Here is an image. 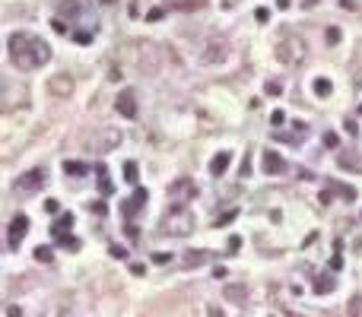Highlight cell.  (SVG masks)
<instances>
[{
    "label": "cell",
    "instance_id": "cell-12",
    "mask_svg": "<svg viewBox=\"0 0 362 317\" xmlns=\"http://www.w3.org/2000/svg\"><path fill=\"white\" fill-rule=\"evenodd\" d=\"M207 260H210V251H184L181 267H184V269H197V267H204Z\"/></svg>",
    "mask_w": 362,
    "mask_h": 317
},
{
    "label": "cell",
    "instance_id": "cell-25",
    "mask_svg": "<svg viewBox=\"0 0 362 317\" xmlns=\"http://www.w3.org/2000/svg\"><path fill=\"white\" fill-rule=\"evenodd\" d=\"M124 178L127 184H137V162H124Z\"/></svg>",
    "mask_w": 362,
    "mask_h": 317
},
{
    "label": "cell",
    "instance_id": "cell-23",
    "mask_svg": "<svg viewBox=\"0 0 362 317\" xmlns=\"http://www.w3.org/2000/svg\"><path fill=\"white\" fill-rule=\"evenodd\" d=\"M51 257H54V247H35V260H42V264H51Z\"/></svg>",
    "mask_w": 362,
    "mask_h": 317
},
{
    "label": "cell",
    "instance_id": "cell-17",
    "mask_svg": "<svg viewBox=\"0 0 362 317\" xmlns=\"http://www.w3.org/2000/svg\"><path fill=\"white\" fill-rule=\"evenodd\" d=\"M340 168H346V171H362V156H353V152H340Z\"/></svg>",
    "mask_w": 362,
    "mask_h": 317
},
{
    "label": "cell",
    "instance_id": "cell-16",
    "mask_svg": "<svg viewBox=\"0 0 362 317\" xmlns=\"http://www.w3.org/2000/svg\"><path fill=\"white\" fill-rule=\"evenodd\" d=\"M334 289H337V279H334L331 273H321L318 279H314V292L318 295H327V292H334Z\"/></svg>",
    "mask_w": 362,
    "mask_h": 317
},
{
    "label": "cell",
    "instance_id": "cell-18",
    "mask_svg": "<svg viewBox=\"0 0 362 317\" xmlns=\"http://www.w3.org/2000/svg\"><path fill=\"white\" fill-rule=\"evenodd\" d=\"M226 168H229V152H216V156H213V162H210V174H223Z\"/></svg>",
    "mask_w": 362,
    "mask_h": 317
},
{
    "label": "cell",
    "instance_id": "cell-14",
    "mask_svg": "<svg viewBox=\"0 0 362 317\" xmlns=\"http://www.w3.org/2000/svg\"><path fill=\"white\" fill-rule=\"evenodd\" d=\"M70 225H73V216H70V213H64V216H60V219L54 222V225H51V235H54L57 241H64V238H67V232H70Z\"/></svg>",
    "mask_w": 362,
    "mask_h": 317
},
{
    "label": "cell",
    "instance_id": "cell-9",
    "mask_svg": "<svg viewBox=\"0 0 362 317\" xmlns=\"http://www.w3.org/2000/svg\"><path fill=\"white\" fill-rule=\"evenodd\" d=\"M260 168H264L267 174H283L286 171V162L280 152H273V149H264V156H260Z\"/></svg>",
    "mask_w": 362,
    "mask_h": 317
},
{
    "label": "cell",
    "instance_id": "cell-28",
    "mask_svg": "<svg viewBox=\"0 0 362 317\" xmlns=\"http://www.w3.org/2000/svg\"><path fill=\"white\" fill-rule=\"evenodd\" d=\"M60 244H64L67 251H79V241H77V238H70V235H67V238L60 241Z\"/></svg>",
    "mask_w": 362,
    "mask_h": 317
},
{
    "label": "cell",
    "instance_id": "cell-30",
    "mask_svg": "<svg viewBox=\"0 0 362 317\" xmlns=\"http://www.w3.org/2000/svg\"><path fill=\"white\" fill-rule=\"evenodd\" d=\"M327 42L337 45V42H340V29H327Z\"/></svg>",
    "mask_w": 362,
    "mask_h": 317
},
{
    "label": "cell",
    "instance_id": "cell-33",
    "mask_svg": "<svg viewBox=\"0 0 362 317\" xmlns=\"http://www.w3.org/2000/svg\"><path fill=\"white\" fill-rule=\"evenodd\" d=\"M238 247H241V238H238V235H232V238H229V251H238Z\"/></svg>",
    "mask_w": 362,
    "mask_h": 317
},
{
    "label": "cell",
    "instance_id": "cell-36",
    "mask_svg": "<svg viewBox=\"0 0 362 317\" xmlns=\"http://www.w3.org/2000/svg\"><path fill=\"white\" fill-rule=\"evenodd\" d=\"M343 10H359V0H343Z\"/></svg>",
    "mask_w": 362,
    "mask_h": 317
},
{
    "label": "cell",
    "instance_id": "cell-37",
    "mask_svg": "<svg viewBox=\"0 0 362 317\" xmlns=\"http://www.w3.org/2000/svg\"><path fill=\"white\" fill-rule=\"evenodd\" d=\"M353 83H356V89H362V67L356 70V76H353Z\"/></svg>",
    "mask_w": 362,
    "mask_h": 317
},
{
    "label": "cell",
    "instance_id": "cell-34",
    "mask_svg": "<svg viewBox=\"0 0 362 317\" xmlns=\"http://www.w3.org/2000/svg\"><path fill=\"white\" fill-rule=\"evenodd\" d=\"M124 232H127V238H130V241H137V235H140V232H137V225H127Z\"/></svg>",
    "mask_w": 362,
    "mask_h": 317
},
{
    "label": "cell",
    "instance_id": "cell-27",
    "mask_svg": "<svg viewBox=\"0 0 362 317\" xmlns=\"http://www.w3.org/2000/svg\"><path fill=\"white\" fill-rule=\"evenodd\" d=\"M264 89H267V96H280V92H283V83H277V79H270V83H267Z\"/></svg>",
    "mask_w": 362,
    "mask_h": 317
},
{
    "label": "cell",
    "instance_id": "cell-31",
    "mask_svg": "<svg viewBox=\"0 0 362 317\" xmlns=\"http://www.w3.org/2000/svg\"><path fill=\"white\" fill-rule=\"evenodd\" d=\"M270 121H273L277 127H283V124H286V114H283V111H273V118H270Z\"/></svg>",
    "mask_w": 362,
    "mask_h": 317
},
{
    "label": "cell",
    "instance_id": "cell-13",
    "mask_svg": "<svg viewBox=\"0 0 362 317\" xmlns=\"http://www.w3.org/2000/svg\"><path fill=\"white\" fill-rule=\"evenodd\" d=\"M102 133L105 137H99V152H108V149H115V146L121 143V133L115 130V127H102Z\"/></svg>",
    "mask_w": 362,
    "mask_h": 317
},
{
    "label": "cell",
    "instance_id": "cell-20",
    "mask_svg": "<svg viewBox=\"0 0 362 317\" xmlns=\"http://www.w3.org/2000/svg\"><path fill=\"white\" fill-rule=\"evenodd\" d=\"M99 191H102L105 197L115 191V187H111V181H108V171H105V165H99Z\"/></svg>",
    "mask_w": 362,
    "mask_h": 317
},
{
    "label": "cell",
    "instance_id": "cell-26",
    "mask_svg": "<svg viewBox=\"0 0 362 317\" xmlns=\"http://www.w3.org/2000/svg\"><path fill=\"white\" fill-rule=\"evenodd\" d=\"M178 10H200V6H204V0H178Z\"/></svg>",
    "mask_w": 362,
    "mask_h": 317
},
{
    "label": "cell",
    "instance_id": "cell-5",
    "mask_svg": "<svg viewBox=\"0 0 362 317\" xmlns=\"http://www.w3.org/2000/svg\"><path fill=\"white\" fill-rule=\"evenodd\" d=\"M26 232H29V216L26 213H16L10 222V232H6V244H10V251H16L19 244H23Z\"/></svg>",
    "mask_w": 362,
    "mask_h": 317
},
{
    "label": "cell",
    "instance_id": "cell-40",
    "mask_svg": "<svg viewBox=\"0 0 362 317\" xmlns=\"http://www.w3.org/2000/svg\"><path fill=\"white\" fill-rule=\"evenodd\" d=\"M99 3H105V6H111V3H118V0H99Z\"/></svg>",
    "mask_w": 362,
    "mask_h": 317
},
{
    "label": "cell",
    "instance_id": "cell-10",
    "mask_svg": "<svg viewBox=\"0 0 362 317\" xmlns=\"http://www.w3.org/2000/svg\"><path fill=\"white\" fill-rule=\"evenodd\" d=\"M223 295H226L229 305H245V301H248V286H245V282H229V286L223 289Z\"/></svg>",
    "mask_w": 362,
    "mask_h": 317
},
{
    "label": "cell",
    "instance_id": "cell-41",
    "mask_svg": "<svg viewBox=\"0 0 362 317\" xmlns=\"http://www.w3.org/2000/svg\"><path fill=\"white\" fill-rule=\"evenodd\" d=\"M286 317H305V314H299V311H289V314H286Z\"/></svg>",
    "mask_w": 362,
    "mask_h": 317
},
{
    "label": "cell",
    "instance_id": "cell-19",
    "mask_svg": "<svg viewBox=\"0 0 362 317\" xmlns=\"http://www.w3.org/2000/svg\"><path fill=\"white\" fill-rule=\"evenodd\" d=\"M57 13H60V16H77V13H79V0H60Z\"/></svg>",
    "mask_w": 362,
    "mask_h": 317
},
{
    "label": "cell",
    "instance_id": "cell-11",
    "mask_svg": "<svg viewBox=\"0 0 362 317\" xmlns=\"http://www.w3.org/2000/svg\"><path fill=\"white\" fill-rule=\"evenodd\" d=\"M143 203H146V191H143V187H137V191H133V197L127 200L124 206H121V213H124V219H130V216H137L140 210H143Z\"/></svg>",
    "mask_w": 362,
    "mask_h": 317
},
{
    "label": "cell",
    "instance_id": "cell-24",
    "mask_svg": "<svg viewBox=\"0 0 362 317\" xmlns=\"http://www.w3.org/2000/svg\"><path fill=\"white\" fill-rule=\"evenodd\" d=\"M346 311H350V317H362V295H353Z\"/></svg>",
    "mask_w": 362,
    "mask_h": 317
},
{
    "label": "cell",
    "instance_id": "cell-1",
    "mask_svg": "<svg viewBox=\"0 0 362 317\" xmlns=\"http://www.w3.org/2000/svg\"><path fill=\"white\" fill-rule=\"evenodd\" d=\"M6 48H10V60L19 70H38V67H45L48 57H51L48 42L38 38V35H29V32H13Z\"/></svg>",
    "mask_w": 362,
    "mask_h": 317
},
{
    "label": "cell",
    "instance_id": "cell-35",
    "mask_svg": "<svg viewBox=\"0 0 362 317\" xmlns=\"http://www.w3.org/2000/svg\"><path fill=\"white\" fill-rule=\"evenodd\" d=\"M324 143L327 146H337V133H324Z\"/></svg>",
    "mask_w": 362,
    "mask_h": 317
},
{
    "label": "cell",
    "instance_id": "cell-42",
    "mask_svg": "<svg viewBox=\"0 0 362 317\" xmlns=\"http://www.w3.org/2000/svg\"><path fill=\"white\" fill-rule=\"evenodd\" d=\"M280 6H289V0H280Z\"/></svg>",
    "mask_w": 362,
    "mask_h": 317
},
{
    "label": "cell",
    "instance_id": "cell-44",
    "mask_svg": "<svg viewBox=\"0 0 362 317\" xmlns=\"http://www.w3.org/2000/svg\"><path fill=\"white\" fill-rule=\"evenodd\" d=\"M359 111H362V108H359Z\"/></svg>",
    "mask_w": 362,
    "mask_h": 317
},
{
    "label": "cell",
    "instance_id": "cell-6",
    "mask_svg": "<svg viewBox=\"0 0 362 317\" xmlns=\"http://www.w3.org/2000/svg\"><path fill=\"white\" fill-rule=\"evenodd\" d=\"M45 187V168H32V171H26L23 178L16 181V194H35V191H42Z\"/></svg>",
    "mask_w": 362,
    "mask_h": 317
},
{
    "label": "cell",
    "instance_id": "cell-3",
    "mask_svg": "<svg viewBox=\"0 0 362 317\" xmlns=\"http://www.w3.org/2000/svg\"><path fill=\"white\" fill-rule=\"evenodd\" d=\"M162 232L165 235H191L194 232V216L187 213V206H172L169 216L162 219Z\"/></svg>",
    "mask_w": 362,
    "mask_h": 317
},
{
    "label": "cell",
    "instance_id": "cell-8",
    "mask_svg": "<svg viewBox=\"0 0 362 317\" xmlns=\"http://www.w3.org/2000/svg\"><path fill=\"white\" fill-rule=\"evenodd\" d=\"M115 108H118V114H124V118H137V92H133V89H124V92L118 96Z\"/></svg>",
    "mask_w": 362,
    "mask_h": 317
},
{
    "label": "cell",
    "instance_id": "cell-29",
    "mask_svg": "<svg viewBox=\"0 0 362 317\" xmlns=\"http://www.w3.org/2000/svg\"><path fill=\"white\" fill-rule=\"evenodd\" d=\"M45 213H48V216L60 213V203H57V200H48V203H45Z\"/></svg>",
    "mask_w": 362,
    "mask_h": 317
},
{
    "label": "cell",
    "instance_id": "cell-4",
    "mask_svg": "<svg viewBox=\"0 0 362 317\" xmlns=\"http://www.w3.org/2000/svg\"><path fill=\"white\" fill-rule=\"evenodd\" d=\"M229 42L226 38H210V42L204 45V51H200V64H210V67H216V64H226L229 60Z\"/></svg>",
    "mask_w": 362,
    "mask_h": 317
},
{
    "label": "cell",
    "instance_id": "cell-38",
    "mask_svg": "<svg viewBox=\"0 0 362 317\" xmlns=\"http://www.w3.org/2000/svg\"><path fill=\"white\" fill-rule=\"evenodd\" d=\"M6 317H23V311L19 308H6Z\"/></svg>",
    "mask_w": 362,
    "mask_h": 317
},
{
    "label": "cell",
    "instance_id": "cell-7",
    "mask_svg": "<svg viewBox=\"0 0 362 317\" xmlns=\"http://www.w3.org/2000/svg\"><path fill=\"white\" fill-rule=\"evenodd\" d=\"M48 92L57 96V98H67L73 92V76H70V73H57V76H51L48 79Z\"/></svg>",
    "mask_w": 362,
    "mask_h": 317
},
{
    "label": "cell",
    "instance_id": "cell-15",
    "mask_svg": "<svg viewBox=\"0 0 362 317\" xmlns=\"http://www.w3.org/2000/svg\"><path fill=\"white\" fill-rule=\"evenodd\" d=\"M169 194H172V200L184 203V200L194 194V187H191V181H178V184H172V187H169Z\"/></svg>",
    "mask_w": 362,
    "mask_h": 317
},
{
    "label": "cell",
    "instance_id": "cell-39",
    "mask_svg": "<svg viewBox=\"0 0 362 317\" xmlns=\"http://www.w3.org/2000/svg\"><path fill=\"white\" fill-rule=\"evenodd\" d=\"M210 317H223V311H219V308L213 305V308H210Z\"/></svg>",
    "mask_w": 362,
    "mask_h": 317
},
{
    "label": "cell",
    "instance_id": "cell-32",
    "mask_svg": "<svg viewBox=\"0 0 362 317\" xmlns=\"http://www.w3.org/2000/svg\"><path fill=\"white\" fill-rule=\"evenodd\" d=\"M111 257H118V260H124V257H127V251H124V247H118V244H115V247H111Z\"/></svg>",
    "mask_w": 362,
    "mask_h": 317
},
{
    "label": "cell",
    "instance_id": "cell-21",
    "mask_svg": "<svg viewBox=\"0 0 362 317\" xmlns=\"http://www.w3.org/2000/svg\"><path fill=\"white\" fill-rule=\"evenodd\" d=\"M64 171L67 174H77V178H79V174H86V165H83V162H64Z\"/></svg>",
    "mask_w": 362,
    "mask_h": 317
},
{
    "label": "cell",
    "instance_id": "cell-43",
    "mask_svg": "<svg viewBox=\"0 0 362 317\" xmlns=\"http://www.w3.org/2000/svg\"><path fill=\"white\" fill-rule=\"evenodd\" d=\"M223 3H226V6H232V3H235V0H223Z\"/></svg>",
    "mask_w": 362,
    "mask_h": 317
},
{
    "label": "cell",
    "instance_id": "cell-2",
    "mask_svg": "<svg viewBox=\"0 0 362 317\" xmlns=\"http://www.w3.org/2000/svg\"><path fill=\"white\" fill-rule=\"evenodd\" d=\"M305 54H308V45L302 42L299 35H292V32L277 42V60L283 67H299L302 60H305Z\"/></svg>",
    "mask_w": 362,
    "mask_h": 317
},
{
    "label": "cell",
    "instance_id": "cell-22",
    "mask_svg": "<svg viewBox=\"0 0 362 317\" xmlns=\"http://www.w3.org/2000/svg\"><path fill=\"white\" fill-rule=\"evenodd\" d=\"M314 96L327 98V96H331V83H327V79H314Z\"/></svg>",
    "mask_w": 362,
    "mask_h": 317
}]
</instances>
